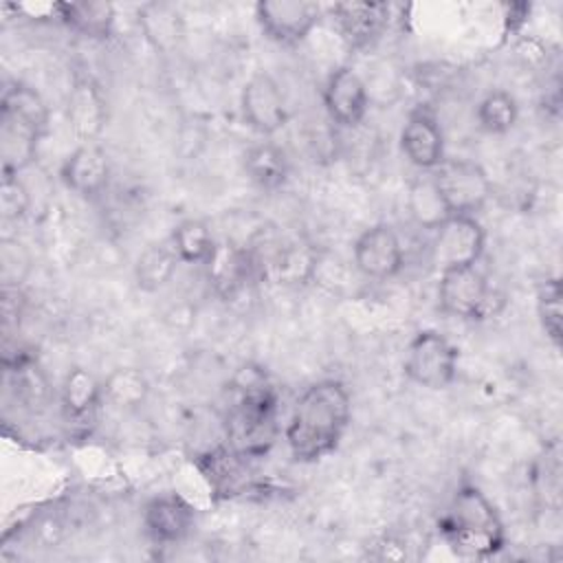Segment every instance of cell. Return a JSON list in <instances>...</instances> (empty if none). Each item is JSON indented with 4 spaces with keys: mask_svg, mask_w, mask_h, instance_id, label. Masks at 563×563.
Here are the masks:
<instances>
[{
    "mask_svg": "<svg viewBox=\"0 0 563 563\" xmlns=\"http://www.w3.org/2000/svg\"><path fill=\"white\" fill-rule=\"evenodd\" d=\"M233 451L244 457L262 455L277 435V396L266 376L246 369V380L238 383V398L227 422Z\"/></svg>",
    "mask_w": 563,
    "mask_h": 563,
    "instance_id": "3957f363",
    "label": "cell"
},
{
    "mask_svg": "<svg viewBox=\"0 0 563 563\" xmlns=\"http://www.w3.org/2000/svg\"><path fill=\"white\" fill-rule=\"evenodd\" d=\"M449 548L466 559H486L506 543L504 521L495 504L475 484H460L438 521Z\"/></svg>",
    "mask_w": 563,
    "mask_h": 563,
    "instance_id": "7a4b0ae2",
    "label": "cell"
},
{
    "mask_svg": "<svg viewBox=\"0 0 563 563\" xmlns=\"http://www.w3.org/2000/svg\"><path fill=\"white\" fill-rule=\"evenodd\" d=\"M141 523L152 543L176 545L191 534L196 508L176 493L156 495L143 506Z\"/></svg>",
    "mask_w": 563,
    "mask_h": 563,
    "instance_id": "8fae6325",
    "label": "cell"
},
{
    "mask_svg": "<svg viewBox=\"0 0 563 563\" xmlns=\"http://www.w3.org/2000/svg\"><path fill=\"white\" fill-rule=\"evenodd\" d=\"M176 253L172 246H147L134 266V279L141 290L154 292L163 288L176 271Z\"/></svg>",
    "mask_w": 563,
    "mask_h": 563,
    "instance_id": "4316f807",
    "label": "cell"
},
{
    "mask_svg": "<svg viewBox=\"0 0 563 563\" xmlns=\"http://www.w3.org/2000/svg\"><path fill=\"white\" fill-rule=\"evenodd\" d=\"M407 209L411 218L429 231H435L451 213L431 174L416 178L407 191Z\"/></svg>",
    "mask_w": 563,
    "mask_h": 563,
    "instance_id": "603a6c76",
    "label": "cell"
},
{
    "mask_svg": "<svg viewBox=\"0 0 563 563\" xmlns=\"http://www.w3.org/2000/svg\"><path fill=\"white\" fill-rule=\"evenodd\" d=\"M321 15V4L308 0H262L255 4V20L262 33L282 46L301 44Z\"/></svg>",
    "mask_w": 563,
    "mask_h": 563,
    "instance_id": "52a82bcc",
    "label": "cell"
},
{
    "mask_svg": "<svg viewBox=\"0 0 563 563\" xmlns=\"http://www.w3.org/2000/svg\"><path fill=\"white\" fill-rule=\"evenodd\" d=\"M216 244L211 229L202 220H183L172 233V249L178 262L185 264H207Z\"/></svg>",
    "mask_w": 563,
    "mask_h": 563,
    "instance_id": "d4e9b609",
    "label": "cell"
},
{
    "mask_svg": "<svg viewBox=\"0 0 563 563\" xmlns=\"http://www.w3.org/2000/svg\"><path fill=\"white\" fill-rule=\"evenodd\" d=\"M323 108L328 117L343 128H356L369 108V95L363 77L352 66L336 68L323 86Z\"/></svg>",
    "mask_w": 563,
    "mask_h": 563,
    "instance_id": "7c38bea8",
    "label": "cell"
},
{
    "mask_svg": "<svg viewBox=\"0 0 563 563\" xmlns=\"http://www.w3.org/2000/svg\"><path fill=\"white\" fill-rule=\"evenodd\" d=\"M110 158L97 143L77 145L62 163V183L81 198H97L110 183Z\"/></svg>",
    "mask_w": 563,
    "mask_h": 563,
    "instance_id": "4fadbf2b",
    "label": "cell"
},
{
    "mask_svg": "<svg viewBox=\"0 0 563 563\" xmlns=\"http://www.w3.org/2000/svg\"><path fill=\"white\" fill-rule=\"evenodd\" d=\"M400 150L413 167L424 172H433L444 161V134L431 110L418 108L407 117Z\"/></svg>",
    "mask_w": 563,
    "mask_h": 563,
    "instance_id": "5bb4252c",
    "label": "cell"
},
{
    "mask_svg": "<svg viewBox=\"0 0 563 563\" xmlns=\"http://www.w3.org/2000/svg\"><path fill=\"white\" fill-rule=\"evenodd\" d=\"M0 119L15 121L44 136L48 130V106L35 88L15 81L2 92Z\"/></svg>",
    "mask_w": 563,
    "mask_h": 563,
    "instance_id": "ac0fdd59",
    "label": "cell"
},
{
    "mask_svg": "<svg viewBox=\"0 0 563 563\" xmlns=\"http://www.w3.org/2000/svg\"><path fill=\"white\" fill-rule=\"evenodd\" d=\"M460 350L438 330H420L409 341L402 372L405 376L427 389H446L457 376Z\"/></svg>",
    "mask_w": 563,
    "mask_h": 563,
    "instance_id": "277c9868",
    "label": "cell"
},
{
    "mask_svg": "<svg viewBox=\"0 0 563 563\" xmlns=\"http://www.w3.org/2000/svg\"><path fill=\"white\" fill-rule=\"evenodd\" d=\"M537 312L545 336L561 345L563 339V310H561V284L559 279H545L537 292Z\"/></svg>",
    "mask_w": 563,
    "mask_h": 563,
    "instance_id": "83f0119b",
    "label": "cell"
},
{
    "mask_svg": "<svg viewBox=\"0 0 563 563\" xmlns=\"http://www.w3.org/2000/svg\"><path fill=\"white\" fill-rule=\"evenodd\" d=\"M244 172L255 187L264 191H275L288 180L290 167L286 154L275 143L264 141L246 150Z\"/></svg>",
    "mask_w": 563,
    "mask_h": 563,
    "instance_id": "ffe728a7",
    "label": "cell"
},
{
    "mask_svg": "<svg viewBox=\"0 0 563 563\" xmlns=\"http://www.w3.org/2000/svg\"><path fill=\"white\" fill-rule=\"evenodd\" d=\"M433 264L438 271L475 266L486 249V231L475 216H449L433 231Z\"/></svg>",
    "mask_w": 563,
    "mask_h": 563,
    "instance_id": "ba28073f",
    "label": "cell"
},
{
    "mask_svg": "<svg viewBox=\"0 0 563 563\" xmlns=\"http://www.w3.org/2000/svg\"><path fill=\"white\" fill-rule=\"evenodd\" d=\"M68 121L84 143H95V136L103 130L106 103L92 81L79 79L73 86L68 95Z\"/></svg>",
    "mask_w": 563,
    "mask_h": 563,
    "instance_id": "e0dca14e",
    "label": "cell"
},
{
    "mask_svg": "<svg viewBox=\"0 0 563 563\" xmlns=\"http://www.w3.org/2000/svg\"><path fill=\"white\" fill-rule=\"evenodd\" d=\"M103 400V383L97 380L88 369L73 367L64 376L62 409L70 422L84 424L86 420H92Z\"/></svg>",
    "mask_w": 563,
    "mask_h": 563,
    "instance_id": "2e32d148",
    "label": "cell"
},
{
    "mask_svg": "<svg viewBox=\"0 0 563 563\" xmlns=\"http://www.w3.org/2000/svg\"><path fill=\"white\" fill-rule=\"evenodd\" d=\"M150 396V380L136 367H117L103 380V398L121 411H134L145 405Z\"/></svg>",
    "mask_w": 563,
    "mask_h": 563,
    "instance_id": "cb8c5ba5",
    "label": "cell"
},
{
    "mask_svg": "<svg viewBox=\"0 0 563 563\" xmlns=\"http://www.w3.org/2000/svg\"><path fill=\"white\" fill-rule=\"evenodd\" d=\"M253 260L246 251L233 246V244H216V251L207 260L209 279L213 282V288L222 297H233L251 277Z\"/></svg>",
    "mask_w": 563,
    "mask_h": 563,
    "instance_id": "d6986e66",
    "label": "cell"
},
{
    "mask_svg": "<svg viewBox=\"0 0 563 563\" xmlns=\"http://www.w3.org/2000/svg\"><path fill=\"white\" fill-rule=\"evenodd\" d=\"M332 13L343 40L352 48H365L374 44L389 22L387 2H336Z\"/></svg>",
    "mask_w": 563,
    "mask_h": 563,
    "instance_id": "9a60e30c",
    "label": "cell"
},
{
    "mask_svg": "<svg viewBox=\"0 0 563 563\" xmlns=\"http://www.w3.org/2000/svg\"><path fill=\"white\" fill-rule=\"evenodd\" d=\"M59 22L90 40H108L114 29L110 2H59Z\"/></svg>",
    "mask_w": 563,
    "mask_h": 563,
    "instance_id": "44dd1931",
    "label": "cell"
},
{
    "mask_svg": "<svg viewBox=\"0 0 563 563\" xmlns=\"http://www.w3.org/2000/svg\"><path fill=\"white\" fill-rule=\"evenodd\" d=\"M438 308L455 319H484L490 308V286L486 275L475 266L440 271Z\"/></svg>",
    "mask_w": 563,
    "mask_h": 563,
    "instance_id": "8992f818",
    "label": "cell"
},
{
    "mask_svg": "<svg viewBox=\"0 0 563 563\" xmlns=\"http://www.w3.org/2000/svg\"><path fill=\"white\" fill-rule=\"evenodd\" d=\"M431 176L451 216H475L493 194L484 167L468 158H444Z\"/></svg>",
    "mask_w": 563,
    "mask_h": 563,
    "instance_id": "5b68a950",
    "label": "cell"
},
{
    "mask_svg": "<svg viewBox=\"0 0 563 563\" xmlns=\"http://www.w3.org/2000/svg\"><path fill=\"white\" fill-rule=\"evenodd\" d=\"M240 108L246 125L262 136H273L288 123L284 90L268 73H255L244 84Z\"/></svg>",
    "mask_w": 563,
    "mask_h": 563,
    "instance_id": "9c48e42d",
    "label": "cell"
},
{
    "mask_svg": "<svg viewBox=\"0 0 563 563\" xmlns=\"http://www.w3.org/2000/svg\"><path fill=\"white\" fill-rule=\"evenodd\" d=\"M475 119L479 130L488 134H506L515 128L519 119V106L517 99L508 90H488L477 108H475Z\"/></svg>",
    "mask_w": 563,
    "mask_h": 563,
    "instance_id": "484cf974",
    "label": "cell"
},
{
    "mask_svg": "<svg viewBox=\"0 0 563 563\" xmlns=\"http://www.w3.org/2000/svg\"><path fill=\"white\" fill-rule=\"evenodd\" d=\"M31 194L20 174H2L0 183V211L4 222H18L29 213Z\"/></svg>",
    "mask_w": 563,
    "mask_h": 563,
    "instance_id": "f1b7e54d",
    "label": "cell"
},
{
    "mask_svg": "<svg viewBox=\"0 0 563 563\" xmlns=\"http://www.w3.org/2000/svg\"><path fill=\"white\" fill-rule=\"evenodd\" d=\"M40 134L33 130L0 119V154H2V174H20L24 167H29L37 154Z\"/></svg>",
    "mask_w": 563,
    "mask_h": 563,
    "instance_id": "7402d4cb",
    "label": "cell"
},
{
    "mask_svg": "<svg viewBox=\"0 0 563 563\" xmlns=\"http://www.w3.org/2000/svg\"><path fill=\"white\" fill-rule=\"evenodd\" d=\"M354 266L369 279H389L402 271L405 251L398 233L389 224L365 229L352 246Z\"/></svg>",
    "mask_w": 563,
    "mask_h": 563,
    "instance_id": "30bf717a",
    "label": "cell"
},
{
    "mask_svg": "<svg viewBox=\"0 0 563 563\" xmlns=\"http://www.w3.org/2000/svg\"><path fill=\"white\" fill-rule=\"evenodd\" d=\"M352 418V398L336 378L308 385L292 405L286 444L297 462H319L343 440Z\"/></svg>",
    "mask_w": 563,
    "mask_h": 563,
    "instance_id": "6da1fadb",
    "label": "cell"
}]
</instances>
